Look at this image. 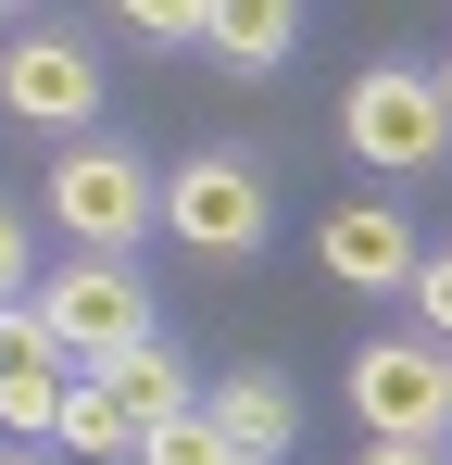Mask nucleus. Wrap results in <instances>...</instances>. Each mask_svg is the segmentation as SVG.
<instances>
[{"label": "nucleus", "mask_w": 452, "mask_h": 465, "mask_svg": "<svg viewBox=\"0 0 452 465\" xmlns=\"http://www.w3.org/2000/svg\"><path fill=\"white\" fill-rule=\"evenodd\" d=\"M339 139H352V163H377V176H427V163L452 152V101H440V76H415V64H365V76L339 88Z\"/></svg>", "instance_id": "f257e3e1"}, {"label": "nucleus", "mask_w": 452, "mask_h": 465, "mask_svg": "<svg viewBox=\"0 0 452 465\" xmlns=\"http://www.w3.org/2000/svg\"><path fill=\"white\" fill-rule=\"evenodd\" d=\"M163 227L189 239L201 264H251L264 239H277V202H264V163L251 152H201L163 176Z\"/></svg>", "instance_id": "f03ea898"}, {"label": "nucleus", "mask_w": 452, "mask_h": 465, "mask_svg": "<svg viewBox=\"0 0 452 465\" xmlns=\"http://www.w3.org/2000/svg\"><path fill=\"white\" fill-rule=\"evenodd\" d=\"M51 227L75 239V252H101V264H126V239L163 227V176H151L139 152H64L51 163Z\"/></svg>", "instance_id": "7ed1b4c3"}, {"label": "nucleus", "mask_w": 452, "mask_h": 465, "mask_svg": "<svg viewBox=\"0 0 452 465\" xmlns=\"http://www.w3.org/2000/svg\"><path fill=\"white\" fill-rule=\"evenodd\" d=\"M38 327L64 340V365H88V378H101V365H126V352L151 340V290L126 277V264L75 252L64 277H38Z\"/></svg>", "instance_id": "20e7f679"}, {"label": "nucleus", "mask_w": 452, "mask_h": 465, "mask_svg": "<svg viewBox=\"0 0 452 465\" xmlns=\"http://www.w3.org/2000/svg\"><path fill=\"white\" fill-rule=\"evenodd\" d=\"M352 415H365L377 440H402V453H440L452 352H427V340H365V352H352Z\"/></svg>", "instance_id": "39448f33"}, {"label": "nucleus", "mask_w": 452, "mask_h": 465, "mask_svg": "<svg viewBox=\"0 0 452 465\" xmlns=\"http://www.w3.org/2000/svg\"><path fill=\"white\" fill-rule=\"evenodd\" d=\"M101 88L113 76H101L75 38H51V25H13V38H0V114H13V126H88Z\"/></svg>", "instance_id": "423d86ee"}, {"label": "nucleus", "mask_w": 452, "mask_h": 465, "mask_svg": "<svg viewBox=\"0 0 452 465\" xmlns=\"http://www.w3.org/2000/svg\"><path fill=\"white\" fill-rule=\"evenodd\" d=\"M64 402H75L64 340L38 327V302H13L0 314V440H64Z\"/></svg>", "instance_id": "0eeeda50"}, {"label": "nucleus", "mask_w": 452, "mask_h": 465, "mask_svg": "<svg viewBox=\"0 0 452 465\" xmlns=\"http://www.w3.org/2000/svg\"><path fill=\"white\" fill-rule=\"evenodd\" d=\"M314 264L339 277V290H415L427 264H415V227L389 214V202H339L327 227H314Z\"/></svg>", "instance_id": "6e6552de"}, {"label": "nucleus", "mask_w": 452, "mask_h": 465, "mask_svg": "<svg viewBox=\"0 0 452 465\" xmlns=\"http://www.w3.org/2000/svg\"><path fill=\"white\" fill-rule=\"evenodd\" d=\"M201 415L226 428V453H251V465H290V440H301V402H290L277 365H226Z\"/></svg>", "instance_id": "1a4fd4ad"}, {"label": "nucleus", "mask_w": 452, "mask_h": 465, "mask_svg": "<svg viewBox=\"0 0 452 465\" xmlns=\"http://www.w3.org/2000/svg\"><path fill=\"white\" fill-rule=\"evenodd\" d=\"M101 390L126 402V428H139V440H151V428H176V415H201V378H189L163 340H139L126 365H101Z\"/></svg>", "instance_id": "9d476101"}, {"label": "nucleus", "mask_w": 452, "mask_h": 465, "mask_svg": "<svg viewBox=\"0 0 452 465\" xmlns=\"http://www.w3.org/2000/svg\"><path fill=\"white\" fill-rule=\"evenodd\" d=\"M290 51H301V13H290V0H214V64L277 76Z\"/></svg>", "instance_id": "9b49d317"}, {"label": "nucleus", "mask_w": 452, "mask_h": 465, "mask_svg": "<svg viewBox=\"0 0 452 465\" xmlns=\"http://www.w3.org/2000/svg\"><path fill=\"white\" fill-rule=\"evenodd\" d=\"M64 453L75 465H139V428H126V402L101 378H75V402H64Z\"/></svg>", "instance_id": "f8f14e48"}, {"label": "nucleus", "mask_w": 452, "mask_h": 465, "mask_svg": "<svg viewBox=\"0 0 452 465\" xmlns=\"http://www.w3.org/2000/svg\"><path fill=\"white\" fill-rule=\"evenodd\" d=\"M139 465H239V453H226L214 415H176V428H151V440H139Z\"/></svg>", "instance_id": "ddd939ff"}, {"label": "nucleus", "mask_w": 452, "mask_h": 465, "mask_svg": "<svg viewBox=\"0 0 452 465\" xmlns=\"http://www.w3.org/2000/svg\"><path fill=\"white\" fill-rule=\"evenodd\" d=\"M126 25H139L151 51H214V13H201V0H139Z\"/></svg>", "instance_id": "4468645a"}, {"label": "nucleus", "mask_w": 452, "mask_h": 465, "mask_svg": "<svg viewBox=\"0 0 452 465\" xmlns=\"http://www.w3.org/2000/svg\"><path fill=\"white\" fill-rule=\"evenodd\" d=\"M415 327H427V352H452V252L415 277Z\"/></svg>", "instance_id": "2eb2a0df"}, {"label": "nucleus", "mask_w": 452, "mask_h": 465, "mask_svg": "<svg viewBox=\"0 0 452 465\" xmlns=\"http://www.w3.org/2000/svg\"><path fill=\"white\" fill-rule=\"evenodd\" d=\"M13 277H25V214L0 202V302H13Z\"/></svg>", "instance_id": "dca6fc26"}, {"label": "nucleus", "mask_w": 452, "mask_h": 465, "mask_svg": "<svg viewBox=\"0 0 452 465\" xmlns=\"http://www.w3.org/2000/svg\"><path fill=\"white\" fill-rule=\"evenodd\" d=\"M365 465H440V453H402V440H377V453H365Z\"/></svg>", "instance_id": "f3484780"}, {"label": "nucleus", "mask_w": 452, "mask_h": 465, "mask_svg": "<svg viewBox=\"0 0 452 465\" xmlns=\"http://www.w3.org/2000/svg\"><path fill=\"white\" fill-rule=\"evenodd\" d=\"M0 465H25V453H13V440H0Z\"/></svg>", "instance_id": "a211bd4d"}, {"label": "nucleus", "mask_w": 452, "mask_h": 465, "mask_svg": "<svg viewBox=\"0 0 452 465\" xmlns=\"http://www.w3.org/2000/svg\"><path fill=\"white\" fill-rule=\"evenodd\" d=\"M440 101H452V64H440Z\"/></svg>", "instance_id": "6ab92c4d"}, {"label": "nucleus", "mask_w": 452, "mask_h": 465, "mask_svg": "<svg viewBox=\"0 0 452 465\" xmlns=\"http://www.w3.org/2000/svg\"><path fill=\"white\" fill-rule=\"evenodd\" d=\"M0 314H13V302H0Z\"/></svg>", "instance_id": "aec40b11"}]
</instances>
